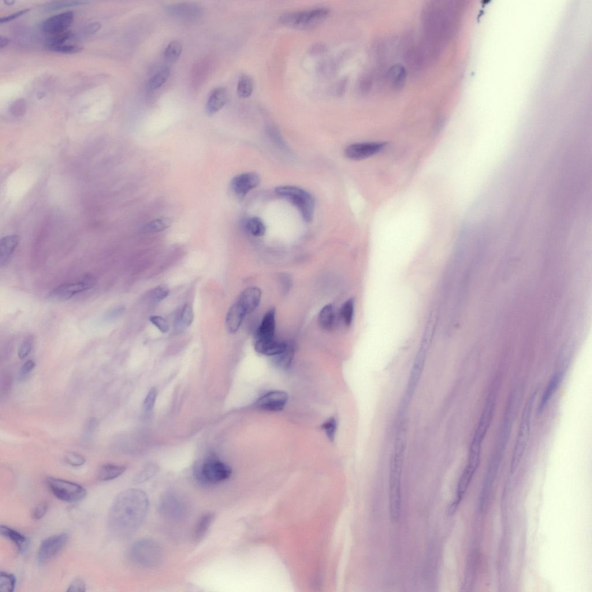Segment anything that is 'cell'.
<instances>
[{
  "instance_id": "cell-1",
  "label": "cell",
  "mask_w": 592,
  "mask_h": 592,
  "mask_svg": "<svg viewBox=\"0 0 592 592\" xmlns=\"http://www.w3.org/2000/svg\"><path fill=\"white\" fill-rule=\"evenodd\" d=\"M149 498L143 490L132 488L115 497L107 517V526L115 537L124 539L138 530L146 517Z\"/></svg>"
},
{
  "instance_id": "cell-2",
  "label": "cell",
  "mask_w": 592,
  "mask_h": 592,
  "mask_svg": "<svg viewBox=\"0 0 592 592\" xmlns=\"http://www.w3.org/2000/svg\"><path fill=\"white\" fill-rule=\"evenodd\" d=\"M455 7L449 2H434L423 10L425 43L440 48L452 36L455 27Z\"/></svg>"
},
{
  "instance_id": "cell-3",
  "label": "cell",
  "mask_w": 592,
  "mask_h": 592,
  "mask_svg": "<svg viewBox=\"0 0 592 592\" xmlns=\"http://www.w3.org/2000/svg\"><path fill=\"white\" fill-rule=\"evenodd\" d=\"M329 9L317 8L303 11H290L281 15L279 21L286 27L308 31L314 29L328 18Z\"/></svg>"
},
{
  "instance_id": "cell-4",
  "label": "cell",
  "mask_w": 592,
  "mask_h": 592,
  "mask_svg": "<svg viewBox=\"0 0 592 592\" xmlns=\"http://www.w3.org/2000/svg\"><path fill=\"white\" fill-rule=\"evenodd\" d=\"M402 467L403 457L399 450L391 461L389 474V513L390 520L394 523L398 522L401 514Z\"/></svg>"
},
{
  "instance_id": "cell-5",
  "label": "cell",
  "mask_w": 592,
  "mask_h": 592,
  "mask_svg": "<svg viewBox=\"0 0 592 592\" xmlns=\"http://www.w3.org/2000/svg\"><path fill=\"white\" fill-rule=\"evenodd\" d=\"M536 396H537V393L535 392L530 396L524 408L511 459V472L512 474L514 473L517 470L524 455L525 450L526 449L528 440H529L532 414H533Z\"/></svg>"
},
{
  "instance_id": "cell-6",
  "label": "cell",
  "mask_w": 592,
  "mask_h": 592,
  "mask_svg": "<svg viewBox=\"0 0 592 592\" xmlns=\"http://www.w3.org/2000/svg\"><path fill=\"white\" fill-rule=\"evenodd\" d=\"M277 195L283 197L297 207L304 220L310 222L314 218L315 200L305 190L294 186H281L275 189Z\"/></svg>"
},
{
  "instance_id": "cell-7",
  "label": "cell",
  "mask_w": 592,
  "mask_h": 592,
  "mask_svg": "<svg viewBox=\"0 0 592 592\" xmlns=\"http://www.w3.org/2000/svg\"><path fill=\"white\" fill-rule=\"evenodd\" d=\"M162 550L157 543L150 539H142L130 548V559L139 566L151 568L158 565L162 559Z\"/></svg>"
},
{
  "instance_id": "cell-8",
  "label": "cell",
  "mask_w": 592,
  "mask_h": 592,
  "mask_svg": "<svg viewBox=\"0 0 592 592\" xmlns=\"http://www.w3.org/2000/svg\"><path fill=\"white\" fill-rule=\"evenodd\" d=\"M232 473V468L228 465L217 460L211 459L197 468L196 477L203 485H210L226 481Z\"/></svg>"
},
{
  "instance_id": "cell-9",
  "label": "cell",
  "mask_w": 592,
  "mask_h": 592,
  "mask_svg": "<svg viewBox=\"0 0 592 592\" xmlns=\"http://www.w3.org/2000/svg\"><path fill=\"white\" fill-rule=\"evenodd\" d=\"M47 483L52 493L60 500L76 502L84 499L87 491L79 484L54 477H48Z\"/></svg>"
},
{
  "instance_id": "cell-10",
  "label": "cell",
  "mask_w": 592,
  "mask_h": 592,
  "mask_svg": "<svg viewBox=\"0 0 592 592\" xmlns=\"http://www.w3.org/2000/svg\"><path fill=\"white\" fill-rule=\"evenodd\" d=\"M96 284V279L92 275H87L76 282L66 283L57 286L50 293L52 299L68 300L78 294L92 289Z\"/></svg>"
},
{
  "instance_id": "cell-11",
  "label": "cell",
  "mask_w": 592,
  "mask_h": 592,
  "mask_svg": "<svg viewBox=\"0 0 592 592\" xmlns=\"http://www.w3.org/2000/svg\"><path fill=\"white\" fill-rule=\"evenodd\" d=\"M68 534L62 533L45 539L39 547L37 558L39 563L44 564L57 556L68 543Z\"/></svg>"
},
{
  "instance_id": "cell-12",
  "label": "cell",
  "mask_w": 592,
  "mask_h": 592,
  "mask_svg": "<svg viewBox=\"0 0 592 592\" xmlns=\"http://www.w3.org/2000/svg\"><path fill=\"white\" fill-rule=\"evenodd\" d=\"M386 144L382 142L353 144L345 149V155L352 161H362L379 154L385 148Z\"/></svg>"
},
{
  "instance_id": "cell-13",
  "label": "cell",
  "mask_w": 592,
  "mask_h": 592,
  "mask_svg": "<svg viewBox=\"0 0 592 592\" xmlns=\"http://www.w3.org/2000/svg\"><path fill=\"white\" fill-rule=\"evenodd\" d=\"M159 510L166 518L176 520L182 518L184 514L183 502L177 494L169 492L164 495L159 504Z\"/></svg>"
},
{
  "instance_id": "cell-14",
  "label": "cell",
  "mask_w": 592,
  "mask_h": 592,
  "mask_svg": "<svg viewBox=\"0 0 592 592\" xmlns=\"http://www.w3.org/2000/svg\"><path fill=\"white\" fill-rule=\"evenodd\" d=\"M74 17V13L70 11L50 17L43 22V31L51 36L66 32L72 25Z\"/></svg>"
},
{
  "instance_id": "cell-15",
  "label": "cell",
  "mask_w": 592,
  "mask_h": 592,
  "mask_svg": "<svg viewBox=\"0 0 592 592\" xmlns=\"http://www.w3.org/2000/svg\"><path fill=\"white\" fill-rule=\"evenodd\" d=\"M260 178L258 174L247 173L238 175L231 182V188L239 198H244L252 190L258 187Z\"/></svg>"
},
{
  "instance_id": "cell-16",
  "label": "cell",
  "mask_w": 592,
  "mask_h": 592,
  "mask_svg": "<svg viewBox=\"0 0 592 592\" xmlns=\"http://www.w3.org/2000/svg\"><path fill=\"white\" fill-rule=\"evenodd\" d=\"M288 400V394L282 391H272L259 398L256 406L262 410L279 411L284 408Z\"/></svg>"
},
{
  "instance_id": "cell-17",
  "label": "cell",
  "mask_w": 592,
  "mask_h": 592,
  "mask_svg": "<svg viewBox=\"0 0 592 592\" xmlns=\"http://www.w3.org/2000/svg\"><path fill=\"white\" fill-rule=\"evenodd\" d=\"M229 92L225 88L219 87L214 89L208 98L206 111L208 115H212L221 110L228 103Z\"/></svg>"
},
{
  "instance_id": "cell-18",
  "label": "cell",
  "mask_w": 592,
  "mask_h": 592,
  "mask_svg": "<svg viewBox=\"0 0 592 592\" xmlns=\"http://www.w3.org/2000/svg\"><path fill=\"white\" fill-rule=\"evenodd\" d=\"M261 298V290L257 287H250L245 289L242 292L237 302L243 307L248 314L258 308Z\"/></svg>"
},
{
  "instance_id": "cell-19",
  "label": "cell",
  "mask_w": 592,
  "mask_h": 592,
  "mask_svg": "<svg viewBox=\"0 0 592 592\" xmlns=\"http://www.w3.org/2000/svg\"><path fill=\"white\" fill-rule=\"evenodd\" d=\"M247 312L238 302L232 305L229 309L226 318V327L228 332L235 333L239 330L243 323Z\"/></svg>"
},
{
  "instance_id": "cell-20",
  "label": "cell",
  "mask_w": 592,
  "mask_h": 592,
  "mask_svg": "<svg viewBox=\"0 0 592 592\" xmlns=\"http://www.w3.org/2000/svg\"><path fill=\"white\" fill-rule=\"evenodd\" d=\"M275 331V311L271 309L264 315L261 324L256 331L257 340L273 339Z\"/></svg>"
},
{
  "instance_id": "cell-21",
  "label": "cell",
  "mask_w": 592,
  "mask_h": 592,
  "mask_svg": "<svg viewBox=\"0 0 592 592\" xmlns=\"http://www.w3.org/2000/svg\"><path fill=\"white\" fill-rule=\"evenodd\" d=\"M20 241V238L18 235H11L2 238L0 241V267L3 268L9 262Z\"/></svg>"
},
{
  "instance_id": "cell-22",
  "label": "cell",
  "mask_w": 592,
  "mask_h": 592,
  "mask_svg": "<svg viewBox=\"0 0 592 592\" xmlns=\"http://www.w3.org/2000/svg\"><path fill=\"white\" fill-rule=\"evenodd\" d=\"M287 342L270 340H257L255 344L256 352L267 356H277L286 349Z\"/></svg>"
},
{
  "instance_id": "cell-23",
  "label": "cell",
  "mask_w": 592,
  "mask_h": 592,
  "mask_svg": "<svg viewBox=\"0 0 592 592\" xmlns=\"http://www.w3.org/2000/svg\"><path fill=\"white\" fill-rule=\"evenodd\" d=\"M0 533L3 537L13 542L20 552L24 553L27 551L29 545V539L20 532L5 525H2L0 527Z\"/></svg>"
},
{
  "instance_id": "cell-24",
  "label": "cell",
  "mask_w": 592,
  "mask_h": 592,
  "mask_svg": "<svg viewBox=\"0 0 592 592\" xmlns=\"http://www.w3.org/2000/svg\"><path fill=\"white\" fill-rule=\"evenodd\" d=\"M407 77V70L401 65L393 66L388 73V79L396 91H400L404 87Z\"/></svg>"
},
{
  "instance_id": "cell-25",
  "label": "cell",
  "mask_w": 592,
  "mask_h": 592,
  "mask_svg": "<svg viewBox=\"0 0 592 592\" xmlns=\"http://www.w3.org/2000/svg\"><path fill=\"white\" fill-rule=\"evenodd\" d=\"M126 467L123 465L107 464L102 465L97 473V478L101 481H109L124 473Z\"/></svg>"
},
{
  "instance_id": "cell-26",
  "label": "cell",
  "mask_w": 592,
  "mask_h": 592,
  "mask_svg": "<svg viewBox=\"0 0 592 592\" xmlns=\"http://www.w3.org/2000/svg\"><path fill=\"white\" fill-rule=\"evenodd\" d=\"M405 61L412 69L419 70L427 62L422 48H411L405 52Z\"/></svg>"
},
{
  "instance_id": "cell-27",
  "label": "cell",
  "mask_w": 592,
  "mask_h": 592,
  "mask_svg": "<svg viewBox=\"0 0 592 592\" xmlns=\"http://www.w3.org/2000/svg\"><path fill=\"white\" fill-rule=\"evenodd\" d=\"M562 378H563V375H562L561 372H557V373L554 374L552 378H551L548 386H547V388L543 394L540 403H539V411H541L544 408L545 405L548 404L550 398H552L554 392H556V390L558 388V385H560Z\"/></svg>"
},
{
  "instance_id": "cell-28",
  "label": "cell",
  "mask_w": 592,
  "mask_h": 592,
  "mask_svg": "<svg viewBox=\"0 0 592 592\" xmlns=\"http://www.w3.org/2000/svg\"><path fill=\"white\" fill-rule=\"evenodd\" d=\"M214 520V515L210 512L206 513L201 517L195 531L194 538L196 542L202 540L209 530Z\"/></svg>"
},
{
  "instance_id": "cell-29",
  "label": "cell",
  "mask_w": 592,
  "mask_h": 592,
  "mask_svg": "<svg viewBox=\"0 0 592 592\" xmlns=\"http://www.w3.org/2000/svg\"><path fill=\"white\" fill-rule=\"evenodd\" d=\"M170 11L171 13L178 17L186 18L197 17L201 12V10L198 7L188 3H182L174 6Z\"/></svg>"
},
{
  "instance_id": "cell-30",
  "label": "cell",
  "mask_w": 592,
  "mask_h": 592,
  "mask_svg": "<svg viewBox=\"0 0 592 592\" xmlns=\"http://www.w3.org/2000/svg\"><path fill=\"white\" fill-rule=\"evenodd\" d=\"M254 81L252 78L247 74H241L237 85L238 96L243 99L249 98L254 91Z\"/></svg>"
},
{
  "instance_id": "cell-31",
  "label": "cell",
  "mask_w": 592,
  "mask_h": 592,
  "mask_svg": "<svg viewBox=\"0 0 592 592\" xmlns=\"http://www.w3.org/2000/svg\"><path fill=\"white\" fill-rule=\"evenodd\" d=\"M334 322V311L332 305L327 304L322 308L319 314V323L322 328L329 330L332 329Z\"/></svg>"
},
{
  "instance_id": "cell-32",
  "label": "cell",
  "mask_w": 592,
  "mask_h": 592,
  "mask_svg": "<svg viewBox=\"0 0 592 592\" xmlns=\"http://www.w3.org/2000/svg\"><path fill=\"white\" fill-rule=\"evenodd\" d=\"M183 47L178 41L171 42L167 47L165 52V59L170 63L176 62L180 59Z\"/></svg>"
},
{
  "instance_id": "cell-33",
  "label": "cell",
  "mask_w": 592,
  "mask_h": 592,
  "mask_svg": "<svg viewBox=\"0 0 592 592\" xmlns=\"http://www.w3.org/2000/svg\"><path fill=\"white\" fill-rule=\"evenodd\" d=\"M294 354V347L292 344L288 343L286 349L280 354L275 356V363L279 367L287 368L292 362Z\"/></svg>"
},
{
  "instance_id": "cell-34",
  "label": "cell",
  "mask_w": 592,
  "mask_h": 592,
  "mask_svg": "<svg viewBox=\"0 0 592 592\" xmlns=\"http://www.w3.org/2000/svg\"><path fill=\"white\" fill-rule=\"evenodd\" d=\"M170 75L169 68H164L153 76L149 81V87L151 90H156L165 84Z\"/></svg>"
},
{
  "instance_id": "cell-35",
  "label": "cell",
  "mask_w": 592,
  "mask_h": 592,
  "mask_svg": "<svg viewBox=\"0 0 592 592\" xmlns=\"http://www.w3.org/2000/svg\"><path fill=\"white\" fill-rule=\"evenodd\" d=\"M247 228L253 236L256 237H262L266 232V228L263 222L258 217L249 219L247 223Z\"/></svg>"
},
{
  "instance_id": "cell-36",
  "label": "cell",
  "mask_w": 592,
  "mask_h": 592,
  "mask_svg": "<svg viewBox=\"0 0 592 592\" xmlns=\"http://www.w3.org/2000/svg\"><path fill=\"white\" fill-rule=\"evenodd\" d=\"M16 576L10 573L2 571L0 575V592H12L16 587Z\"/></svg>"
},
{
  "instance_id": "cell-37",
  "label": "cell",
  "mask_w": 592,
  "mask_h": 592,
  "mask_svg": "<svg viewBox=\"0 0 592 592\" xmlns=\"http://www.w3.org/2000/svg\"><path fill=\"white\" fill-rule=\"evenodd\" d=\"M355 302L353 299H349L342 305L341 310V318L343 320L345 325L349 326L351 325L353 315H354Z\"/></svg>"
},
{
  "instance_id": "cell-38",
  "label": "cell",
  "mask_w": 592,
  "mask_h": 592,
  "mask_svg": "<svg viewBox=\"0 0 592 592\" xmlns=\"http://www.w3.org/2000/svg\"><path fill=\"white\" fill-rule=\"evenodd\" d=\"M193 319H194V313H193L192 305L189 304H185L179 313L178 322L182 326L187 327L192 325Z\"/></svg>"
},
{
  "instance_id": "cell-39",
  "label": "cell",
  "mask_w": 592,
  "mask_h": 592,
  "mask_svg": "<svg viewBox=\"0 0 592 592\" xmlns=\"http://www.w3.org/2000/svg\"><path fill=\"white\" fill-rule=\"evenodd\" d=\"M48 51L62 54H76L83 51V48L76 45L62 44L59 46L46 47Z\"/></svg>"
},
{
  "instance_id": "cell-40",
  "label": "cell",
  "mask_w": 592,
  "mask_h": 592,
  "mask_svg": "<svg viewBox=\"0 0 592 592\" xmlns=\"http://www.w3.org/2000/svg\"><path fill=\"white\" fill-rule=\"evenodd\" d=\"M88 3H89V2L86 1H66L54 2L50 3V5H48L46 7V8H45V11H47V12H51V11L69 8V7L83 6Z\"/></svg>"
},
{
  "instance_id": "cell-41",
  "label": "cell",
  "mask_w": 592,
  "mask_h": 592,
  "mask_svg": "<svg viewBox=\"0 0 592 592\" xmlns=\"http://www.w3.org/2000/svg\"><path fill=\"white\" fill-rule=\"evenodd\" d=\"M171 225L169 218H162L153 221L146 226V230L150 232H161L168 229Z\"/></svg>"
},
{
  "instance_id": "cell-42",
  "label": "cell",
  "mask_w": 592,
  "mask_h": 592,
  "mask_svg": "<svg viewBox=\"0 0 592 592\" xmlns=\"http://www.w3.org/2000/svg\"><path fill=\"white\" fill-rule=\"evenodd\" d=\"M158 471V467L154 464H150L145 467L136 476L135 481L137 483H143L148 481L154 476Z\"/></svg>"
},
{
  "instance_id": "cell-43",
  "label": "cell",
  "mask_w": 592,
  "mask_h": 592,
  "mask_svg": "<svg viewBox=\"0 0 592 592\" xmlns=\"http://www.w3.org/2000/svg\"><path fill=\"white\" fill-rule=\"evenodd\" d=\"M72 37V33L69 31L52 36L50 39L48 40L46 47L65 44L67 41L70 40Z\"/></svg>"
},
{
  "instance_id": "cell-44",
  "label": "cell",
  "mask_w": 592,
  "mask_h": 592,
  "mask_svg": "<svg viewBox=\"0 0 592 592\" xmlns=\"http://www.w3.org/2000/svg\"><path fill=\"white\" fill-rule=\"evenodd\" d=\"M27 110V106L25 100L23 99H18L14 102L10 108L11 114L14 117H23Z\"/></svg>"
},
{
  "instance_id": "cell-45",
  "label": "cell",
  "mask_w": 592,
  "mask_h": 592,
  "mask_svg": "<svg viewBox=\"0 0 592 592\" xmlns=\"http://www.w3.org/2000/svg\"><path fill=\"white\" fill-rule=\"evenodd\" d=\"M65 461L67 463L73 467L82 466L86 462L85 458L83 456L73 452H70L65 454Z\"/></svg>"
},
{
  "instance_id": "cell-46",
  "label": "cell",
  "mask_w": 592,
  "mask_h": 592,
  "mask_svg": "<svg viewBox=\"0 0 592 592\" xmlns=\"http://www.w3.org/2000/svg\"><path fill=\"white\" fill-rule=\"evenodd\" d=\"M372 83H373V79H372L371 74L369 73L364 74L360 78L359 83V89L360 93L363 95L368 94L371 91Z\"/></svg>"
},
{
  "instance_id": "cell-47",
  "label": "cell",
  "mask_w": 592,
  "mask_h": 592,
  "mask_svg": "<svg viewBox=\"0 0 592 592\" xmlns=\"http://www.w3.org/2000/svg\"><path fill=\"white\" fill-rule=\"evenodd\" d=\"M33 344V338L29 336L21 344L18 350V357L21 360L26 358L31 353Z\"/></svg>"
},
{
  "instance_id": "cell-48",
  "label": "cell",
  "mask_w": 592,
  "mask_h": 592,
  "mask_svg": "<svg viewBox=\"0 0 592 592\" xmlns=\"http://www.w3.org/2000/svg\"><path fill=\"white\" fill-rule=\"evenodd\" d=\"M170 290L165 285L158 286L151 292V297L155 301H161L168 297Z\"/></svg>"
},
{
  "instance_id": "cell-49",
  "label": "cell",
  "mask_w": 592,
  "mask_h": 592,
  "mask_svg": "<svg viewBox=\"0 0 592 592\" xmlns=\"http://www.w3.org/2000/svg\"><path fill=\"white\" fill-rule=\"evenodd\" d=\"M322 428L325 430L327 437H328L331 441H333L337 430V422L336 419L334 418H331L327 420V421L323 424Z\"/></svg>"
},
{
  "instance_id": "cell-50",
  "label": "cell",
  "mask_w": 592,
  "mask_h": 592,
  "mask_svg": "<svg viewBox=\"0 0 592 592\" xmlns=\"http://www.w3.org/2000/svg\"><path fill=\"white\" fill-rule=\"evenodd\" d=\"M158 393V391L157 389L153 388L147 394L144 401V408L145 410L150 412L154 409Z\"/></svg>"
},
{
  "instance_id": "cell-51",
  "label": "cell",
  "mask_w": 592,
  "mask_h": 592,
  "mask_svg": "<svg viewBox=\"0 0 592 592\" xmlns=\"http://www.w3.org/2000/svg\"><path fill=\"white\" fill-rule=\"evenodd\" d=\"M151 322L163 333H166L169 330V326L166 320L161 316H152L150 318Z\"/></svg>"
},
{
  "instance_id": "cell-52",
  "label": "cell",
  "mask_w": 592,
  "mask_h": 592,
  "mask_svg": "<svg viewBox=\"0 0 592 592\" xmlns=\"http://www.w3.org/2000/svg\"><path fill=\"white\" fill-rule=\"evenodd\" d=\"M48 507H49V505H48L47 501L41 502L40 503L37 505L34 510H33L32 513L33 518L35 520L42 519L46 515L48 510Z\"/></svg>"
},
{
  "instance_id": "cell-53",
  "label": "cell",
  "mask_w": 592,
  "mask_h": 592,
  "mask_svg": "<svg viewBox=\"0 0 592 592\" xmlns=\"http://www.w3.org/2000/svg\"><path fill=\"white\" fill-rule=\"evenodd\" d=\"M35 367L36 363L34 360H30L27 361L21 367L20 374H19L20 380H24L25 378L27 377L30 372L34 370Z\"/></svg>"
},
{
  "instance_id": "cell-54",
  "label": "cell",
  "mask_w": 592,
  "mask_h": 592,
  "mask_svg": "<svg viewBox=\"0 0 592 592\" xmlns=\"http://www.w3.org/2000/svg\"><path fill=\"white\" fill-rule=\"evenodd\" d=\"M86 588L87 587L83 579L76 578L71 582L67 591L84 592L86 591Z\"/></svg>"
},
{
  "instance_id": "cell-55",
  "label": "cell",
  "mask_w": 592,
  "mask_h": 592,
  "mask_svg": "<svg viewBox=\"0 0 592 592\" xmlns=\"http://www.w3.org/2000/svg\"><path fill=\"white\" fill-rule=\"evenodd\" d=\"M102 28V25L99 22H92L86 25L83 28V34L89 36L96 34Z\"/></svg>"
},
{
  "instance_id": "cell-56",
  "label": "cell",
  "mask_w": 592,
  "mask_h": 592,
  "mask_svg": "<svg viewBox=\"0 0 592 592\" xmlns=\"http://www.w3.org/2000/svg\"><path fill=\"white\" fill-rule=\"evenodd\" d=\"M124 308L123 307H118L113 309L110 311L106 312V314L104 316V319L107 322H109L117 318L118 316L121 315Z\"/></svg>"
},
{
  "instance_id": "cell-57",
  "label": "cell",
  "mask_w": 592,
  "mask_h": 592,
  "mask_svg": "<svg viewBox=\"0 0 592 592\" xmlns=\"http://www.w3.org/2000/svg\"><path fill=\"white\" fill-rule=\"evenodd\" d=\"M29 9H25L18 11V12L10 15V16L2 18L1 20H0V22H1V24H4L7 23V22H10L11 21H13L16 20V19L18 18V17L23 16V15L29 12Z\"/></svg>"
},
{
  "instance_id": "cell-58",
  "label": "cell",
  "mask_w": 592,
  "mask_h": 592,
  "mask_svg": "<svg viewBox=\"0 0 592 592\" xmlns=\"http://www.w3.org/2000/svg\"><path fill=\"white\" fill-rule=\"evenodd\" d=\"M283 290L284 292H288L291 284V280L288 275H282L281 277Z\"/></svg>"
},
{
  "instance_id": "cell-59",
  "label": "cell",
  "mask_w": 592,
  "mask_h": 592,
  "mask_svg": "<svg viewBox=\"0 0 592 592\" xmlns=\"http://www.w3.org/2000/svg\"><path fill=\"white\" fill-rule=\"evenodd\" d=\"M347 81L346 79L341 80L339 83L337 89L336 93L337 96H341L345 92L346 88H347Z\"/></svg>"
},
{
  "instance_id": "cell-60",
  "label": "cell",
  "mask_w": 592,
  "mask_h": 592,
  "mask_svg": "<svg viewBox=\"0 0 592 592\" xmlns=\"http://www.w3.org/2000/svg\"><path fill=\"white\" fill-rule=\"evenodd\" d=\"M325 51V47L321 46V44L315 45L314 47H312L311 52L314 54H319L321 52H323Z\"/></svg>"
},
{
  "instance_id": "cell-61",
  "label": "cell",
  "mask_w": 592,
  "mask_h": 592,
  "mask_svg": "<svg viewBox=\"0 0 592 592\" xmlns=\"http://www.w3.org/2000/svg\"><path fill=\"white\" fill-rule=\"evenodd\" d=\"M10 40L8 38H7V37L2 36L0 37V48H1L2 50L4 48H5L8 46Z\"/></svg>"
}]
</instances>
